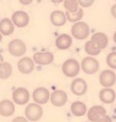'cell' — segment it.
<instances>
[{"label": "cell", "instance_id": "cell-1", "mask_svg": "<svg viewBox=\"0 0 116 122\" xmlns=\"http://www.w3.org/2000/svg\"><path fill=\"white\" fill-rule=\"evenodd\" d=\"M87 118L91 122H111L110 117L106 115V109L100 105L91 107L87 113Z\"/></svg>", "mask_w": 116, "mask_h": 122}, {"label": "cell", "instance_id": "cell-2", "mask_svg": "<svg viewBox=\"0 0 116 122\" xmlns=\"http://www.w3.org/2000/svg\"><path fill=\"white\" fill-rule=\"evenodd\" d=\"M71 34L76 39L84 40L88 37L90 34V27L86 22H76L72 26Z\"/></svg>", "mask_w": 116, "mask_h": 122}, {"label": "cell", "instance_id": "cell-3", "mask_svg": "<svg viewBox=\"0 0 116 122\" xmlns=\"http://www.w3.org/2000/svg\"><path fill=\"white\" fill-rule=\"evenodd\" d=\"M64 74L69 77H74L80 71V65L76 59H69L66 60L62 65Z\"/></svg>", "mask_w": 116, "mask_h": 122}, {"label": "cell", "instance_id": "cell-4", "mask_svg": "<svg viewBox=\"0 0 116 122\" xmlns=\"http://www.w3.org/2000/svg\"><path fill=\"white\" fill-rule=\"evenodd\" d=\"M81 67L83 71L86 74H95L99 68V63L96 59L92 56H87L83 59L81 62Z\"/></svg>", "mask_w": 116, "mask_h": 122}, {"label": "cell", "instance_id": "cell-5", "mask_svg": "<svg viewBox=\"0 0 116 122\" xmlns=\"http://www.w3.org/2000/svg\"><path fill=\"white\" fill-rule=\"evenodd\" d=\"M43 115L41 106L36 103H30L25 109V116L29 121H39Z\"/></svg>", "mask_w": 116, "mask_h": 122}, {"label": "cell", "instance_id": "cell-6", "mask_svg": "<svg viewBox=\"0 0 116 122\" xmlns=\"http://www.w3.org/2000/svg\"><path fill=\"white\" fill-rule=\"evenodd\" d=\"M9 50L10 53L15 56H20L25 55L27 47L23 41L20 39H14L9 44Z\"/></svg>", "mask_w": 116, "mask_h": 122}, {"label": "cell", "instance_id": "cell-7", "mask_svg": "<svg viewBox=\"0 0 116 122\" xmlns=\"http://www.w3.org/2000/svg\"><path fill=\"white\" fill-rule=\"evenodd\" d=\"M13 101L18 105H25L26 104L29 100V92L22 87H19L15 89L12 96Z\"/></svg>", "mask_w": 116, "mask_h": 122}, {"label": "cell", "instance_id": "cell-8", "mask_svg": "<svg viewBox=\"0 0 116 122\" xmlns=\"http://www.w3.org/2000/svg\"><path fill=\"white\" fill-rule=\"evenodd\" d=\"M99 81L101 85L104 86H112L116 83V73L111 70H104L99 75Z\"/></svg>", "mask_w": 116, "mask_h": 122}, {"label": "cell", "instance_id": "cell-9", "mask_svg": "<svg viewBox=\"0 0 116 122\" xmlns=\"http://www.w3.org/2000/svg\"><path fill=\"white\" fill-rule=\"evenodd\" d=\"M12 21L16 26L22 28L25 27L28 25L29 22V17L27 13L22 10H18L16 11L12 15Z\"/></svg>", "mask_w": 116, "mask_h": 122}, {"label": "cell", "instance_id": "cell-10", "mask_svg": "<svg viewBox=\"0 0 116 122\" xmlns=\"http://www.w3.org/2000/svg\"><path fill=\"white\" fill-rule=\"evenodd\" d=\"M50 101L53 105L62 107L67 101V94L62 90H56L50 95Z\"/></svg>", "mask_w": 116, "mask_h": 122}, {"label": "cell", "instance_id": "cell-11", "mask_svg": "<svg viewBox=\"0 0 116 122\" xmlns=\"http://www.w3.org/2000/svg\"><path fill=\"white\" fill-rule=\"evenodd\" d=\"M50 98L49 91L44 87H39L33 92V99L39 104L46 103Z\"/></svg>", "mask_w": 116, "mask_h": 122}, {"label": "cell", "instance_id": "cell-12", "mask_svg": "<svg viewBox=\"0 0 116 122\" xmlns=\"http://www.w3.org/2000/svg\"><path fill=\"white\" fill-rule=\"evenodd\" d=\"M87 85L86 82L82 78H76L73 80L71 89L73 94L76 96H82L86 92Z\"/></svg>", "mask_w": 116, "mask_h": 122}, {"label": "cell", "instance_id": "cell-13", "mask_svg": "<svg viewBox=\"0 0 116 122\" xmlns=\"http://www.w3.org/2000/svg\"><path fill=\"white\" fill-rule=\"evenodd\" d=\"M18 68L23 74H29L34 68V61L29 57H25L20 60L18 63Z\"/></svg>", "mask_w": 116, "mask_h": 122}, {"label": "cell", "instance_id": "cell-14", "mask_svg": "<svg viewBox=\"0 0 116 122\" xmlns=\"http://www.w3.org/2000/svg\"><path fill=\"white\" fill-rule=\"evenodd\" d=\"M34 61L39 65H48L54 60V55L51 52H37L33 56Z\"/></svg>", "mask_w": 116, "mask_h": 122}, {"label": "cell", "instance_id": "cell-15", "mask_svg": "<svg viewBox=\"0 0 116 122\" xmlns=\"http://www.w3.org/2000/svg\"><path fill=\"white\" fill-rule=\"evenodd\" d=\"M15 112V105L9 100H4L0 102V114L3 117H10Z\"/></svg>", "mask_w": 116, "mask_h": 122}, {"label": "cell", "instance_id": "cell-16", "mask_svg": "<svg viewBox=\"0 0 116 122\" xmlns=\"http://www.w3.org/2000/svg\"><path fill=\"white\" fill-rule=\"evenodd\" d=\"M116 92L112 89H104L99 92L100 100L106 104H111L116 100Z\"/></svg>", "mask_w": 116, "mask_h": 122}, {"label": "cell", "instance_id": "cell-17", "mask_svg": "<svg viewBox=\"0 0 116 122\" xmlns=\"http://www.w3.org/2000/svg\"><path fill=\"white\" fill-rule=\"evenodd\" d=\"M66 15L62 10H55L50 15L51 22L55 26H63L66 23Z\"/></svg>", "mask_w": 116, "mask_h": 122}, {"label": "cell", "instance_id": "cell-18", "mask_svg": "<svg viewBox=\"0 0 116 122\" xmlns=\"http://www.w3.org/2000/svg\"><path fill=\"white\" fill-rule=\"evenodd\" d=\"M55 43H56V46L58 49L64 50L69 48L70 46H71L72 38L69 35L66 34H63L58 36V38L56 39Z\"/></svg>", "mask_w": 116, "mask_h": 122}, {"label": "cell", "instance_id": "cell-19", "mask_svg": "<svg viewBox=\"0 0 116 122\" xmlns=\"http://www.w3.org/2000/svg\"><path fill=\"white\" fill-rule=\"evenodd\" d=\"M14 31L13 22L9 18H4L0 21V32L4 36H9Z\"/></svg>", "mask_w": 116, "mask_h": 122}, {"label": "cell", "instance_id": "cell-20", "mask_svg": "<svg viewBox=\"0 0 116 122\" xmlns=\"http://www.w3.org/2000/svg\"><path fill=\"white\" fill-rule=\"evenodd\" d=\"M71 110L72 114L76 117H82L87 112V107L85 104L80 101H76L71 105Z\"/></svg>", "mask_w": 116, "mask_h": 122}, {"label": "cell", "instance_id": "cell-21", "mask_svg": "<svg viewBox=\"0 0 116 122\" xmlns=\"http://www.w3.org/2000/svg\"><path fill=\"white\" fill-rule=\"evenodd\" d=\"M91 41L95 42L100 47L101 49L106 48L108 43V38L107 36L105 34L101 32H98L93 34L91 38Z\"/></svg>", "mask_w": 116, "mask_h": 122}, {"label": "cell", "instance_id": "cell-22", "mask_svg": "<svg viewBox=\"0 0 116 122\" xmlns=\"http://www.w3.org/2000/svg\"><path fill=\"white\" fill-rule=\"evenodd\" d=\"M101 48L97 45L95 42L92 41H89L85 43V50L88 55H92V56H95L100 53L101 52Z\"/></svg>", "mask_w": 116, "mask_h": 122}, {"label": "cell", "instance_id": "cell-23", "mask_svg": "<svg viewBox=\"0 0 116 122\" xmlns=\"http://www.w3.org/2000/svg\"><path fill=\"white\" fill-rule=\"evenodd\" d=\"M12 73V66L8 62L0 63V79L6 80Z\"/></svg>", "mask_w": 116, "mask_h": 122}, {"label": "cell", "instance_id": "cell-24", "mask_svg": "<svg viewBox=\"0 0 116 122\" xmlns=\"http://www.w3.org/2000/svg\"><path fill=\"white\" fill-rule=\"evenodd\" d=\"M66 16L69 22H76L77 21H79L80 19H82L83 16V10L80 8V9H78V10L77 12L75 13H71L67 10L66 12Z\"/></svg>", "mask_w": 116, "mask_h": 122}, {"label": "cell", "instance_id": "cell-25", "mask_svg": "<svg viewBox=\"0 0 116 122\" xmlns=\"http://www.w3.org/2000/svg\"><path fill=\"white\" fill-rule=\"evenodd\" d=\"M64 8L71 13H75L78 10V3L77 0H64Z\"/></svg>", "mask_w": 116, "mask_h": 122}, {"label": "cell", "instance_id": "cell-26", "mask_svg": "<svg viewBox=\"0 0 116 122\" xmlns=\"http://www.w3.org/2000/svg\"><path fill=\"white\" fill-rule=\"evenodd\" d=\"M107 65L111 68L116 69V52L108 54L106 58Z\"/></svg>", "mask_w": 116, "mask_h": 122}, {"label": "cell", "instance_id": "cell-27", "mask_svg": "<svg viewBox=\"0 0 116 122\" xmlns=\"http://www.w3.org/2000/svg\"><path fill=\"white\" fill-rule=\"evenodd\" d=\"M77 1L79 4L84 8H88L91 6L95 1V0H77Z\"/></svg>", "mask_w": 116, "mask_h": 122}, {"label": "cell", "instance_id": "cell-28", "mask_svg": "<svg viewBox=\"0 0 116 122\" xmlns=\"http://www.w3.org/2000/svg\"><path fill=\"white\" fill-rule=\"evenodd\" d=\"M19 1L22 4L27 6V5H29L33 1V0H19Z\"/></svg>", "mask_w": 116, "mask_h": 122}, {"label": "cell", "instance_id": "cell-29", "mask_svg": "<svg viewBox=\"0 0 116 122\" xmlns=\"http://www.w3.org/2000/svg\"><path fill=\"white\" fill-rule=\"evenodd\" d=\"M111 14L115 18H116V4L113 5L111 8Z\"/></svg>", "mask_w": 116, "mask_h": 122}, {"label": "cell", "instance_id": "cell-30", "mask_svg": "<svg viewBox=\"0 0 116 122\" xmlns=\"http://www.w3.org/2000/svg\"><path fill=\"white\" fill-rule=\"evenodd\" d=\"M13 122H17V121H22V122H27V120L25 119H23L22 117H17V118H16V119H14L13 120Z\"/></svg>", "mask_w": 116, "mask_h": 122}, {"label": "cell", "instance_id": "cell-31", "mask_svg": "<svg viewBox=\"0 0 116 122\" xmlns=\"http://www.w3.org/2000/svg\"><path fill=\"white\" fill-rule=\"evenodd\" d=\"M64 0H51L52 2L53 3H55V4H59V3H62Z\"/></svg>", "mask_w": 116, "mask_h": 122}, {"label": "cell", "instance_id": "cell-32", "mask_svg": "<svg viewBox=\"0 0 116 122\" xmlns=\"http://www.w3.org/2000/svg\"><path fill=\"white\" fill-rule=\"evenodd\" d=\"M113 41L116 43V31L114 33V35H113Z\"/></svg>", "mask_w": 116, "mask_h": 122}, {"label": "cell", "instance_id": "cell-33", "mask_svg": "<svg viewBox=\"0 0 116 122\" xmlns=\"http://www.w3.org/2000/svg\"><path fill=\"white\" fill-rule=\"evenodd\" d=\"M3 61H4V58H3V56L0 55V63L1 62H3Z\"/></svg>", "mask_w": 116, "mask_h": 122}, {"label": "cell", "instance_id": "cell-34", "mask_svg": "<svg viewBox=\"0 0 116 122\" xmlns=\"http://www.w3.org/2000/svg\"><path fill=\"white\" fill-rule=\"evenodd\" d=\"M1 39H2V36H1V34L0 33V42L1 41Z\"/></svg>", "mask_w": 116, "mask_h": 122}, {"label": "cell", "instance_id": "cell-35", "mask_svg": "<svg viewBox=\"0 0 116 122\" xmlns=\"http://www.w3.org/2000/svg\"><path fill=\"white\" fill-rule=\"evenodd\" d=\"M0 1H1V0H0Z\"/></svg>", "mask_w": 116, "mask_h": 122}, {"label": "cell", "instance_id": "cell-36", "mask_svg": "<svg viewBox=\"0 0 116 122\" xmlns=\"http://www.w3.org/2000/svg\"></svg>", "mask_w": 116, "mask_h": 122}]
</instances>
